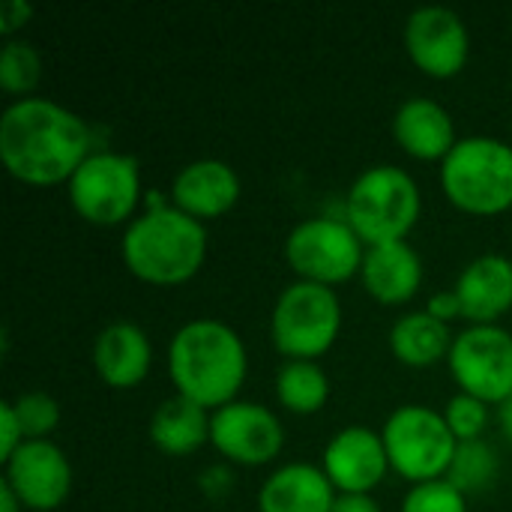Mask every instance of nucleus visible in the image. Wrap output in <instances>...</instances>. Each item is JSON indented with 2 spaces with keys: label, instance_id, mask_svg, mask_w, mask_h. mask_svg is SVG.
<instances>
[{
  "label": "nucleus",
  "instance_id": "nucleus-1",
  "mask_svg": "<svg viewBox=\"0 0 512 512\" xmlns=\"http://www.w3.org/2000/svg\"><path fill=\"white\" fill-rule=\"evenodd\" d=\"M90 129L48 99L12 102L0 117V159L6 171L33 186L72 180L84 165Z\"/></svg>",
  "mask_w": 512,
  "mask_h": 512
},
{
  "label": "nucleus",
  "instance_id": "nucleus-2",
  "mask_svg": "<svg viewBox=\"0 0 512 512\" xmlns=\"http://www.w3.org/2000/svg\"><path fill=\"white\" fill-rule=\"evenodd\" d=\"M168 369L180 396L201 408H225L243 387L246 348L228 324L201 318L171 339Z\"/></svg>",
  "mask_w": 512,
  "mask_h": 512
},
{
  "label": "nucleus",
  "instance_id": "nucleus-3",
  "mask_svg": "<svg viewBox=\"0 0 512 512\" xmlns=\"http://www.w3.org/2000/svg\"><path fill=\"white\" fill-rule=\"evenodd\" d=\"M207 252V234L198 219L177 207H153L123 234L126 267L153 285H180L198 273Z\"/></svg>",
  "mask_w": 512,
  "mask_h": 512
},
{
  "label": "nucleus",
  "instance_id": "nucleus-4",
  "mask_svg": "<svg viewBox=\"0 0 512 512\" xmlns=\"http://www.w3.org/2000/svg\"><path fill=\"white\" fill-rule=\"evenodd\" d=\"M447 198L468 213L492 216L512 207V147L498 138L459 141L441 168Z\"/></svg>",
  "mask_w": 512,
  "mask_h": 512
},
{
  "label": "nucleus",
  "instance_id": "nucleus-5",
  "mask_svg": "<svg viewBox=\"0 0 512 512\" xmlns=\"http://www.w3.org/2000/svg\"><path fill=\"white\" fill-rule=\"evenodd\" d=\"M420 216V189L408 171L375 165L348 192V225L369 246L402 240Z\"/></svg>",
  "mask_w": 512,
  "mask_h": 512
},
{
  "label": "nucleus",
  "instance_id": "nucleus-6",
  "mask_svg": "<svg viewBox=\"0 0 512 512\" xmlns=\"http://www.w3.org/2000/svg\"><path fill=\"white\" fill-rule=\"evenodd\" d=\"M381 438L387 447L390 468L399 477L414 480L417 486L447 474L459 447L447 420L423 405L396 408Z\"/></svg>",
  "mask_w": 512,
  "mask_h": 512
},
{
  "label": "nucleus",
  "instance_id": "nucleus-7",
  "mask_svg": "<svg viewBox=\"0 0 512 512\" xmlns=\"http://www.w3.org/2000/svg\"><path fill=\"white\" fill-rule=\"evenodd\" d=\"M342 309L330 285L294 282L282 291L273 309V342L285 357L312 360L330 351L339 336Z\"/></svg>",
  "mask_w": 512,
  "mask_h": 512
},
{
  "label": "nucleus",
  "instance_id": "nucleus-8",
  "mask_svg": "<svg viewBox=\"0 0 512 512\" xmlns=\"http://www.w3.org/2000/svg\"><path fill=\"white\" fill-rule=\"evenodd\" d=\"M141 192L138 162L123 153H93L69 180V201L93 225L123 222Z\"/></svg>",
  "mask_w": 512,
  "mask_h": 512
},
{
  "label": "nucleus",
  "instance_id": "nucleus-9",
  "mask_svg": "<svg viewBox=\"0 0 512 512\" xmlns=\"http://www.w3.org/2000/svg\"><path fill=\"white\" fill-rule=\"evenodd\" d=\"M450 372L462 393L504 405L512 396V336L495 324L465 330L450 348Z\"/></svg>",
  "mask_w": 512,
  "mask_h": 512
},
{
  "label": "nucleus",
  "instance_id": "nucleus-10",
  "mask_svg": "<svg viewBox=\"0 0 512 512\" xmlns=\"http://www.w3.org/2000/svg\"><path fill=\"white\" fill-rule=\"evenodd\" d=\"M360 237L348 222L339 219H306L300 222L288 243V264L306 279L318 285H336L351 279L363 267Z\"/></svg>",
  "mask_w": 512,
  "mask_h": 512
},
{
  "label": "nucleus",
  "instance_id": "nucleus-11",
  "mask_svg": "<svg viewBox=\"0 0 512 512\" xmlns=\"http://www.w3.org/2000/svg\"><path fill=\"white\" fill-rule=\"evenodd\" d=\"M210 441L222 456L240 465H264L285 444L282 423L255 402H231L210 417Z\"/></svg>",
  "mask_w": 512,
  "mask_h": 512
},
{
  "label": "nucleus",
  "instance_id": "nucleus-12",
  "mask_svg": "<svg viewBox=\"0 0 512 512\" xmlns=\"http://www.w3.org/2000/svg\"><path fill=\"white\" fill-rule=\"evenodd\" d=\"M21 507L36 512L57 510L72 489V468L51 441H24L6 459V477Z\"/></svg>",
  "mask_w": 512,
  "mask_h": 512
},
{
  "label": "nucleus",
  "instance_id": "nucleus-13",
  "mask_svg": "<svg viewBox=\"0 0 512 512\" xmlns=\"http://www.w3.org/2000/svg\"><path fill=\"white\" fill-rule=\"evenodd\" d=\"M411 60L432 78L456 75L468 60V30L447 6H423L405 24Z\"/></svg>",
  "mask_w": 512,
  "mask_h": 512
},
{
  "label": "nucleus",
  "instance_id": "nucleus-14",
  "mask_svg": "<svg viewBox=\"0 0 512 512\" xmlns=\"http://www.w3.org/2000/svg\"><path fill=\"white\" fill-rule=\"evenodd\" d=\"M390 468L384 438L366 426L342 429L324 450V474L345 495H366Z\"/></svg>",
  "mask_w": 512,
  "mask_h": 512
},
{
  "label": "nucleus",
  "instance_id": "nucleus-15",
  "mask_svg": "<svg viewBox=\"0 0 512 512\" xmlns=\"http://www.w3.org/2000/svg\"><path fill=\"white\" fill-rule=\"evenodd\" d=\"M174 204L192 219H216L228 213L240 198V177L219 159H201L186 165L174 180Z\"/></svg>",
  "mask_w": 512,
  "mask_h": 512
},
{
  "label": "nucleus",
  "instance_id": "nucleus-16",
  "mask_svg": "<svg viewBox=\"0 0 512 512\" xmlns=\"http://www.w3.org/2000/svg\"><path fill=\"white\" fill-rule=\"evenodd\" d=\"M462 315L474 324H492L512 306V261L504 255H480L456 285Z\"/></svg>",
  "mask_w": 512,
  "mask_h": 512
},
{
  "label": "nucleus",
  "instance_id": "nucleus-17",
  "mask_svg": "<svg viewBox=\"0 0 512 512\" xmlns=\"http://www.w3.org/2000/svg\"><path fill=\"white\" fill-rule=\"evenodd\" d=\"M363 285L366 291L381 300V303H405L417 294L420 282H423V264L420 255L405 243H384V246H369V252L363 255Z\"/></svg>",
  "mask_w": 512,
  "mask_h": 512
},
{
  "label": "nucleus",
  "instance_id": "nucleus-18",
  "mask_svg": "<svg viewBox=\"0 0 512 512\" xmlns=\"http://www.w3.org/2000/svg\"><path fill=\"white\" fill-rule=\"evenodd\" d=\"M93 363L105 384L117 390H129L141 384L144 375L150 372V342L144 330L129 321L108 324L96 339Z\"/></svg>",
  "mask_w": 512,
  "mask_h": 512
},
{
  "label": "nucleus",
  "instance_id": "nucleus-19",
  "mask_svg": "<svg viewBox=\"0 0 512 512\" xmlns=\"http://www.w3.org/2000/svg\"><path fill=\"white\" fill-rule=\"evenodd\" d=\"M393 135L405 153L417 159H438L459 144L453 117L432 99H408L393 117Z\"/></svg>",
  "mask_w": 512,
  "mask_h": 512
},
{
  "label": "nucleus",
  "instance_id": "nucleus-20",
  "mask_svg": "<svg viewBox=\"0 0 512 512\" xmlns=\"http://www.w3.org/2000/svg\"><path fill=\"white\" fill-rule=\"evenodd\" d=\"M336 504L333 483L312 465L279 468L258 495L261 512H330Z\"/></svg>",
  "mask_w": 512,
  "mask_h": 512
},
{
  "label": "nucleus",
  "instance_id": "nucleus-21",
  "mask_svg": "<svg viewBox=\"0 0 512 512\" xmlns=\"http://www.w3.org/2000/svg\"><path fill=\"white\" fill-rule=\"evenodd\" d=\"M153 444L168 456H186L210 438V420L204 408L186 396L165 399L150 420Z\"/></svg>",
  "mask_w": 512,
  "mask_h": 512
},
{
  "label": "nucleus",
  "instance_id": "nucleus-22",
  "mask_svg": "<svg viewBox=\"0 0 512 512\" xmlns=\"http://www.w3.org/2000/svg\"><path fill=\"white\" fill-rule=\"evenodd\" d=\"M390 348L405 366H435L444 354H450V327L429 312H411L399 318L390 330Z\"/></svg>",
  "mask_w": 512,
  "mask_h": 512
},
{
  "label": "nucleus",
  "instance_id": "nucleus-23",
  "mask_svg": "<svg viewBox=\"0 0 512 512\" xmlns=\"http://www.w3.org/2000/svg\"><path fill=\"white\" fill-rule=\"evenodd\" d=\"M276 396L294 414H315L330 396V381L312 360H291L276 375Z\"/></svg>",
  "mask_w": 512,
  "mask_h": 512
},
{
  "label": "nucleus",
  "instance_id": "nucleus-24",
  "mask_svg": "<svg viewBox=\"0 0 512 512\" xmlns=\"http://www.w3.org/2000/svg\"><path fill=\"white\" fill-rule=\"evenodd\" d=\"M450 486H456L462 495L468 492H483L492 486L495 474H498V456L489 444L483 441H462L456 447L453 465H450Z\"/></svg>",
  "mask_w": 512,
  "mask_h": 512
},
{
  "label": "nucleus",
  "instance_id": "nucleus-25",
  "mask_svg": "<svg viewBox=\"0 0 512 512\" xmlns=\"http://www.w3.org/2000/svg\"><path fill=\"white\" fill-rule=\"evenodd\" d=\"M42 60L30 42L9 39L0 51V87L9 93H27L36 87Z\"/></svg>",
  "mask_w": 512,
  "mask_h": 512
},
{
  "label": "nucleus",
  "instance_id": "nucleus-26",
  "mask_svg": "<svg viewBox=\"0 0 512 512\" xmlns=\"http://www.w3.org/2000/svg\"><path fill=\"white\" fill-rule=\"evenodd\" d=\"M12 405H15L24 441H45V435L54 432V426L60 423V408L45 393H24Z\"/></svg>",
  "mask_w": 512,
  "mask_h": 512
},
{
  "label": "nucleus",
  "instance_id": "nucleus-27",
  "mask_svg": "<svg viewBox=\"0 0 512 512\" xmlns=\"http://www.w3.org/2000/svg\"><path fill=\"white\" fill-rule=\"evenodd\" d=\"M402 512H468L465 510V495L450 486L447 480H432V483H420L414 486L405 501Z\"/></svg>",
  "mask_w": 512,
  "mask_h": 512
},
{
  "label": "nucleus",
  "instance_id": "nucleus-28",
  "mask_svg": "<svg viewBox=\"0 0 512 512\" xmlns=\"http://www.w3.org/2000/svg\"><path fill=\"white\" fill-rule=\"evenodd\" d=\"M450 432L456 435V441H480V432L486 429V420H489V411H486V402L462 393L456 399H450L447 405V414H444Z\"/></svg>",
  "mask_w": 512,
  "mask_h": 512
},
{
  "label": "nucleus",
  "instance_id": "nucleus-29",
  "mask_svg": "<svg viewBox=\"0 0 512 512\" xmlns=\"http://www.w3.org/2000/svg\"><path fill=\"white\" fill-rule=\"evenodd\" d=\"M0 420H3V462L24 444V432H21V423H18V414H15V405L12 402H3L0 405Z\"/></svg>",
  "mask_w": 512,
  "mask_h": 512
},
{
  "label": "nucleus",
  "instance_id": "nucleus-30",
  "mask_svg": "<svg viewBox=\"0 0 512 512\" xmlns=\"http://www.w3.org/2000/svg\"><path fill=\"white\" fill-rule=\"evenodd\" d=\"M432 318H438V321H450V318H459L462 315V303H459V294L456 291H441V294H435L432 300H429V309H426Z\"/></svg>",
  "mask_w": 512,
  "mask_h": 512
},
{
  "label": "nucleus",
  "instance_id": "nucleus-31",
  "mask_svg": "<svg viewBox=\"0 0 512 512\" xmlns=\"http://www.w3.org/2000/svg\"><path fill=\"white\" fill-rule=\"evenodd\" d=\"M30 3H24V0H6L3 3V9H0V30L3 33H12L15 27H21L27 18H30Z\"/></svg>",
  "mask_w": 512,
  "mask_h": 512
},
{
  "label": "nucleus",
  "instance_id": "nucleus-32",
  "mask_svg": "<svg viewBox=\"0 0 512 512\" xmlns=\"http://www.w3.org/2000/svg\"><path fill=\"white\" fill-rule=\"evenodd\" d=\"M330 512H381V507L369 495H342Z\"/></svg>",
  "mask_w": 512,
  "mask_h": 512
},
{
  "label": "nucleus",
  "instance_id": "nucleus-33",
  "mask_svg": "<svg viewBox=\"0 0 512 512\" xmlns=\"http://www.w3.org/2000/svg\"><path fill=\"white\" fill-rule=\"evenodd\" d=\"M18 507H21V501H18V495L12 492V486H9L6 480H0V510L18 512Z\"/></svg>",
  "mask_w": 512,
  "mask_h": 512
},
{
  "label": "nucleus",
  "instance_id": "nucleus-34",
  "mask_svg": "<svg viewBox=\"0 0 512 512\" xmlns=\"http://www.w3.org/2000/svg\"><path fill=\"white\" fill-rule=\"evenodd\" d=\"M501 426H504V432H507V438L512 441V396L501 405Z\"/></svg>",
  "mask_w": 512,
  "mask_h": 512
}]
</instances>
